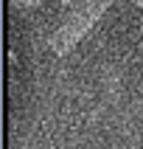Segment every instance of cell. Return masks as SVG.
<instances>
[{
	"label": "cell",
	"instance_id": "2",
	"mask_svg": "<svg viewBox=\"0 0 143 149\" xmlns=\"http://www.w3.org/2000/svg\"><path fill=\"white\" fill-rule=\"evenodd\" d=\"M135 3H137V6H140V8H143V0H135Z\"/></svg>",
	"mask_w": 143,
	"mask_h": 149
},
{
	"label": "cell",
	"instance_id": "1",
	"mask_svg": "<svg viewBox=\"0 0 143 149\" xmlns=\"http://www.w3.org/2000/svg\"><path fill=\"white\" fill-rule=\"evenodd\" d=\"M25 6H37V3H39V0H23Z\"/></svg>",
	"mask_w": 143,
	"mask_h": 149
}]
</instances>
